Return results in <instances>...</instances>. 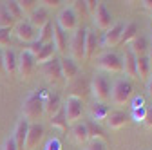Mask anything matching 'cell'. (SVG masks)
Returning a JSON list of instances; mask_svg holds the SVG:
<instances>
[{
	"instance_id": "d6986e66",
	"label": "cell",
	"mask_w": 152,
	"mask_h": 150,
	"mask_svg": "<svg viewBox=\"0 0 152 150\" xmlns=\"http://www.w3.org/2000/svg\"><path fill=\"white\" fill-rule=\"evenodd\" d=\"M127 49L136 56V58H141V56H147V52H148V44H147V38L145 36H136L134 40H132L129 45H127Z\"/></svg>"
},
{
	"instance_id": "8d00e7d4",
	"label": "cell",
	"mask_w": 152,
	"mask_h": 150,
	"mask_svg": "<svg viewBox=\"0 0 152 150\" xmlns=\"http://www.w3.org/2000/svg\"><path fill=\"white\" fill-rule=\"evenodd\" d=\"M11 33L13 29H0V49L11 44Z\"/></svg>"
},
{
	"instance_id": "1f68e13d",
	"label": "cell",
	"mask_w": 152,
	"mask_h": 150,
	"mask_svg": "<svg viewBox=\"0 0 152 150\" xmlns=\"http://www.w3.org/2000/svg\"><path fill=\"white\" fill-rule=\"evenodd\" d=\"M51 127L53 128H58V130H65L69 128V123H67V119H65V114H64V108H60L58 112H56L54 116H51Z\"/></svg>"
},
{
	"instance_id": "484cf974",
	"label": "cell",
	"mask_w": 152,
	"mask_h": 150,
	"mask_svg": "<svg viewBox=\"0 0 152 150\" xmlns=\"http://www.w3.org/2000/svg\"><path fill=\"white\" fill-rule=\"evenodd\" d=\"M109 107L105 105V103H94L92 107H91V119L94 121V123H100L102 119H107V116H109Z\"/></svg>"
},
{
	"instance_id": "2e32d148",
	"label": "cell",
	"mask_w": 152,
	"mask_h": 150,
	"mask_svg": "<svg viewBox=\"0 0 152 150\" xmlns=\"http://www.w3.org/2000/svg\"><path fill=\"white\" fill-rule=\"evenodd\" d=\"M27 22H29L36 31L42 29L47 22H51V20H49V11H47L45 7H42V6H36L34 11L29 15V20H27Z\"/></svg>"
},
{
	"instance_id": "f35d334b",
	"label": "cell",
	"mask_w": 152,
	"mask_h": 150,
	"mask_svg": "<svg viewBox=\"0 0 152 150\" xmlns=\"http://www.w3.org/2000/svg\"><path fill=\"white\" fill-rule=\"evenodd\" d=\"M38 4H42V7H45V9H56L62 6V0H42Z\"/></svg>"
},
{
	"instance_id": "9c48e42d",
	"label": "cell",
	"mask_w": 152,
	"mask_h": 150,
	"mask_svg": "<svg viewBox=\"0 0 152 150\" xmlns=\"http://www.w3.org/2000/svg\"><path fill=\"white\" fill-rule=\"evenodd\" d=\"M13 33H15L16 38L20 40V42H24V44H31V42L36 40V29H34L27 20L16 22L15 27H13Z\"/></svg>"
},
{
	"instance_id": "3957f363",
	"label": "cell",
	"mask_w": 152,
	"mask_h": 150,
	"mask_svg": "<svg viewBox=\"0 0 152 150\" xmlns=\"http://www.w3.org/2000/svg\"><path fill=\"white\" fill-rule=\"evenodd\" d=\"M91 94L98 103H105L110 98V83L102 74H94L91 80Z\"/></svg>"
},
{
	"instance_id": "30bf717a",
	"label": "cell",
	"mask_w": 152,
	"mask_h": 150,
	"mask_svg": "<svg viewBox=\"0 0 152 150\" xmlns=\"http://www.w3.org/2000/svg\"><path fill=\"white\" fill-rule=\"evenodd\" d=\"M40 71L44 74V78L49 83H58L62 82V69H60V60L53 58L49 62H45L44 65H40Z\"/></svg>"
},
{
	"instance_id": "7bdbcfd3",
	"label": "cell",
	"mask_w": 152,
	"mask_h": 150,
	"mask_svg": "<svg viewBox=\"0 0 152 150\" xmlns=\"http://www.w3.org/2000/svg\"><path fill=\"white\" fill-rule=\"evenodd\" d=\"M143 125H145L147 128H152V107H148V108H147V114H145Z\"/></svg>"
},
{
	"instance_id": "74e56055",
	"label": "cell",
	"mask_w": 152,
	"mask_h": 150,
	"mask_svg": "<svg viewBox=\"0 0 152 150\" xmlns=\"http://www.w3.org/2000/svg\"><path fill=\"white\" fill-rule=\"evenodd\" d=\"M40 49H42V44L38 42V40H34V42H31V44H27V47H26V51L31 54V56H36L38 52H40Z\"/></svg>"
},
{
	"instance_id": "f1b7e54d",
	"label": "cell",
	"mask_w": 152,
	"mask_h": 150,
	"mask_svg": "<svg viewBox=\"0 0 152 150\" xmlns=\"http://www.w3.org/2000/svg\"><path fill=\"white\" fill-rule=\"evenodd\" d=\"M150 65H148V60H147V56H141V58L136 60V76L138 80H145L150 76Z\"/></svg>"
},
{
	"instance_id": "ffe728a7",
	"label": "cell",
	"mask_w": 152,
	"mask_h": 150,
	"mask_svg": "<svg viewBox=\"0 0 152 150\" xmlns=\"http://www.w3.org/2000/svg\"><path fill=\"white\" fill-rule=\"evenodd\" d=\"M53 45H54V49L58 51V52H62V54H65L67 51H69V44H67V34L54 24V33H53Z\"/></svg>"
},
{
	"instance_id": "7dc6e473",
	"label": "cell",
	"mask_w": 152,
	"mask_h": 150,
	"mask_svg": "<svg viewBox=\"0 0 152 150\" xmlns=\"http://www.w3.org/2000/svg\"><path fill=\"white\" fill-rule=\"evenodd\" d=\"M147 92H148V96L152 98V72H150V76L147 78Z\"/></svg>"
},
{
	"instance_id": "d6a6232c",
	"label": "cell",
	"mask_w": 152,
	"mask_h": 150,
	"mask_svg": "<svg viewBox=\"0 0 152 150\" xmlns=\"http://www.w3.org/2000/svg\"><path fill=\"white\" fill-rule=\"evenodd\" d=\"M4 6H6L7 13H9V15L15 18L16 22L24 20V13L20 11V7H18V2H16V0H11V2H4Z\"/></svg>"
},
{
	"instance_id": "f546056e",
	"label": "cell",
	"mask_w": 152,
	"mask_h": 150,
	"mask_svg": "<svg viewBox=\"0 0 152 150\" xmlns=\"http://www.w3.org/2000/svg\"><path fill=\"white\" fill-rule=\"evenodd\" d=\"M96 49H98L96 34L87 29V36H85V58H92V56L96 54Z\"/></svg>"
},
{
	"instance_id": "8fae6325",
	"label": "cell",
	"mask_w": 152,
	"mask_h": 150,
	"mask_svg": "<svg viewBox=\"0 0 152 150\" xmlns=\"http://www.w3.org/2000/svg\"><path fill=\"white\" fill-rule=\"evenodd\" d=\"M40 96H42V105H44V114H47L49 118L54 116L62 108V100L58 94H53L49 90H40Z\"/></svg>"
},
{
	"instance_id": "60d3db41",
	"label": "cell",
	"mask_w": 152,
	"mask_h": 150,
	"mask_svg": "<svg viewBox=\"0 0 152 150\" xmlns=\"http://www.w3.org/2000/svg\"><path fill=\"white\" fill-rule=\"evenodd\" d=\"M130 107H132V108H141V107H145V98H143V96H136V98H132Z\"/></svg>"
},
{
	"instance_id": "9a60e30c",
	"label": "cell",
	"mask_w": 152,
	"mask_h": 150,
	"mask_svg": "<svg viewBox=\"0 0 152 150\" xmlns=\"http://www.w3.org/2000/svg\"><path fill=\"white\" fill-rule=\"evenodd\" d=\"M27 128H29V123H27L24 118L16 121L15 130H13V136H11V139H13L15 145H16V150H24L26 138H27Z\"/></svg>"
},
{
	"instance_id": "4dcf8cb0",
	"label": "cell",
	"mask_w": 152,
	"mask_h": 150,
	"mask_svg": "<svg viewBox=\"0 0 152 150\" xmlns=\"http://www.w3.org/2000/svg\"><path fill=\"white\" fill-rule=\"evenodd\" d=\"M15 24H16V20L7 13V9H6V6L2 2L0 4V29H13Z\"/></svg>"
},
{
	"instance_id": "8992f818",
	"label": "cell",
	"mask_w": 152,
	"mask_h": 150,
	"mask_svg": "<svg viewBox=\"0 0 152 150\" xmlns=\"http://www.w3.org/2000/svg\"><path fill=\"white\" fill-rule=\"evenodd\" d=\"M36 62H34V56H31L26 49L20 52V56H16V72L22 80H29L34 72Z\"/></svg>"
},
{
	"instance_id": "bcb514c9",
	"label": "cell",
	"mask_w": 152,
	"mask_h": 150,
	"mask_svg": "<svg viewBox=\"0 0 152 150\" xmlns=\"http://www.w3.org/2000/svg\"><path fill=\"white\" fill-rule=\"evenodd\" d=\"M140 4L143 6V9H147V11H150V13H152V0H141Z\"/></svg>"
},
{
	"instance_id": "603a6c76",
	"label": "cell",
	"mask_w": 152,
	"mask_h": 150,
	"mask_svg": "<svg viewBox=\"0 0 152 150\" xmlns=\"http://www.w3.org/2000/svg\"><path fill=\"white\" fill-rule=\"evenodd\" d=\"M107 123H109V127L112 130H118V128L125 127L127 114H125L123 110H112V112H109V116H107Z\"/></svg>"
},
{
	"instance_id": "7402d4cb",
	"label": "cell",
	"mask_w": 152,
	"mask_h": 150,
	"mask_svg": "<svg viewBox=\"0 0 152 150\" xmlns=\"http://www.w3.org/2000/svg\"><path fill=\"white\" fill-rule=\"evenodd\" d=\"M71 138L76 145H83L89 141V134H87V127L85 123H74L71 128Z\"/></svg>"
},
{
	"instance_id": "7a4b0ae2",
	"label": "cell",
	"mask_w": 152,
	"mask_h": 150,
	"mask_svg": "<svg viewBox=\"0 0 152 150\" xmlns=\"http://www.w3.org/2000/svg\"><path fill=\"white\" fill-rule=\"evenodd\" d=\"M85 36H87L85 27H78L72 33V38L69 42V58L74 63H78L85 58Z\"/></svg>"
},
{
	"instance_id": "d4e9b609",
	"label": "cell",
	"mask_w": 152,
	"mask_h": 150,
	"mask_svg": "<svg viewBox=\"0 0 152 150\" xmlns=\"http://www.w3.org/2000/svg\"><path fill=\"white\" fill-rule=\"evenodd\" d=\"M138 36V24L136 22H129V24H125L123 25V33H121V38H120V44H130L132 40H134Z\"/></svg>"
},
{
	"instance_id": "836d02e7",
	"label": "cell",
	"mask_w": 152,
	"mask_h": 150,
	"mask_svg": "<svg viewBox=\"0 0 152 150\" xmlns=\"http://www.w3.org/2000/svg\"><path fill=\"white\" fill-rule=\"evenodd\" d=\"M71 11L76 15V18H85L89 16V11H87V6H85V0H74L72 6H71Z\"/></svg>"
},
{
	"instance_id": "f6af8a7d",
	"label": "cell",
	"mask_w": 152,
	"mask_h": 150,
	"mask_svg": "<svg viewBox=\"0 0 152 150\" xmlns=\"http://www.w3.org/2000/svg\"><path fill=\"white\" fill-rule=\"evenodd\" d=\"M85 6H87V11H89V16L96 11V6H98V2H94V0H85Z\"/></svg>"
},
{
	"instance_id": "5b68a950",
	"label": "cell",
	"mask_w": 152,
	"mask_h": 150,
	"mask_svg": "<svg viewBox=\"0 0 152 150\" xmlns=\"http://www.w3.org/2000/svg\"><path fill=\"white\" fill-rule=\"evenodd\" d=\"M62 108H64V114H65L67 123H69V125H74V123H78V119H80L82 114H83V101L78 100V98L69 96V98L62 103Z\"/></svg>"
},
{
	"instance_id": "4316f807",
	"label": "cell",
	"mask_w": 152,
	"mask_h": 150,
	"mask_svg": "<svg viewBox=\"0 0 152 150\" xmlns=\"http://www.w3.org/2000/svg\"><path fill=\"white\" fill-rule=\"evenodd\" d=\"M16 72V54L13 49L4 51V74H15Z\"/></svg>"
},
{
	"instance_id": "c3c4849f",
	"label": "cell",
	"mask_w": 152,
	"mask_h": 150,
	"mask_svg": "<svg viewBox=\"0 0 152 150\" xmlns=\"http://www.w3.org/2000/svg\"><path fill=\"white\" fill-rule=\"evenodd\" d=\"M0 74H4V49H0Z\"/></svg>"
},
{
	"instance_id": "e0dca14e",
	"label": "cell",
	"mask_w": 152,
	"mask_h": 150,
	"mask_svg": "<svg viewBox=\"0 0 152 150\" xmlns=\"http://www.w3.org/2000/svg\"><path fill=\"white\" fill-rule=\"evenodd\" d=\"M60 69H62V80L65 83H71L78 76V63H74L71 58H62L60 60Z\"/></svg>"
},
{
	"instance_id": "44dd1931",
	"label": "cell",
	"mask_w": 152,
	"mask_h": 150,
	"mask_svg": "<svg viewBox=\"0 0 152 150\" xmlns=\"http://www.w3.org/2000/svg\"><path fill=\"white\" fill-rule=\"evenodd\" d=\"M85 127H87V134H89L91 141H103V143H107V134H105V130L100 127V123H94L92 119H89L85 123Z\"/></svg>"
},
{
	"instance_id": "b9f144b4",
	"label": "cell",
	"mask_w": 152,
	"mask_h": 150,
	"mask_svg": "<svg viewBox=\"0 0 152 150\" xmlns=\"http://www.w3.org/2000/svg\"><path fill=\"white\" fill-rule=\"evenodd\" d=\"M45 150H62V143L58 139H51L47 145H45Z\"/></svg>"
},
{
	"instance_id": "277c9868",
	"label": "cell",
	"mask_w": 152,
	"mask_h": 150,
	"mask_svg": "<svg viewBox=\"0 0 152 150\" xmlns=\"http://www.w3.org/2000/svg\"><path fill=\"white\" fill-rule=\"evenodd\" d=\"M132 96V85L127 80H116L110 85V100L114 105H125Z\"/></svg>"
},
{
	"instance_id": "83f0119b",
	"label": "cell",
	"mask_w": 152,
	"mask_h": 150,
	"mask_svg": "<svg viewBox=\"0 0 152 150\" xmlns=\"http://www.w3.org/2000/svg\"><path fill=\"white\" fill-rule=\"evenodd\" d=\"M53 33H54V24H53V22H47L42 29H38L36 40L40 42L42 45H45V44H53Z\"/></svg>"
},
{
	"instance_id": "ee69618b",
	"label": "cell",
	"mask_w": 152,
	"mask_h": 150,
	"mask_svg": "<svg viewBox=\"0 0 152 150\" xmlns=\"http://www.w3.org/2000/svg\"><path fill=\"white\" fill-rule=\"evenodd\" d=\"M2 150H16V145H15V141H13L11 138H7V139L4 141V145H2Z\"/></svg>"
},
{
	"instance_id": "ba28073f",
	"label": "cell",
	"mask_w": 152,
	"mask_h": 150,
	"mask_svg": "<svg viewBox=\"0 0 152 150\" xmlns=\"http://www.w3.org/2000/svg\"><path fill=\"white\" fill-rule=\"evenodd\" d=\"M56 25H58L64 33H71L78 29V18L76 15L71 11V7H65L58 13V18H56Z\"/></svg>"
},
{
	"instance_id": "6da1fadb",
	"label": "cell",
	"mask_w": 152,
	"mask_h": 150,
	"mask_svg": "<svg viewBox=\"0 0 152 150\" xmlns=\"http://www.w3.org/2000/svg\"><path fill=\"white\" fill-rule=\"evenodd\" d=\"M22 116L27 123H38L44 116V105H42V96H40V90L29 94L22 105Z\"/></svg>"
},
{
	"instance_id": "cb8c5ba5",
	"label": "cell",
	"mask_w": 152,
	"mask_h": 150,
	"mask_svg": "<svg viewBox=\"0 0 152 150\" xmlns=\"http://www.w3.org/2000/svg\"><path fill=\"white\" fill-rule=\"evenodd\" d=\"M54 52H56V49H54V45H53V44H45V45H42L40 52L34 56L36 65H44L45 62L53 60V58H54Z\"/></svg>"
},
{
	"instance_id": "7c38bea8",
	"label": "cell",
	"mask_w": 152,
	"mask_h": 150,
	"mask_svg": "<svg viewBox=\"0 0 152 150\" xmlns=\"http://www.w3.org/2000/svg\"><path fill=\"white\" fill-rule=\"evenodd\" d=\"M42 138H44V127L40 123H29L24 150H34L38 146V143L42 141Z\"/></svg>"
},
{
	"instance_id": "681fc988",
	"label": "cell",
	"mask_w": 152,
	"mask_h": 150,
	"mask_svg": "<svg viewBox=\"0 0 152 150\" xmlns=\"http://www.w3.org/2000/svg\"><path fill=\"white\" fill-rule=\"evenodd\" d=\"M147 60H148V65H150V71H152V47H150L148 52H147Z\"/></svg>"
},
{
	"instance_id": "4fadbf2b",
	"label": "cell",
	"mask_w": 152,
	"mask_h": 150,
	"mask_svg": "<svg viewBox=\"0 0 152 150\" xmlns=\"http://www.w3.org/2000/svg\"><path fill=\"white\" fill-rule=\"evenodd\" d=\"M91 16H92V22H94V25H96L98 29H102V31H107V29L110 27V20H112V16H110L109 9L105 7V4L98 2V6H96V11H94Z\"/></svg>"
},
{
	"instance_id": "5bb4252c",
	"label": "cell",
	"mask_w": 152,
	"mask_h": 150,
	"mask_svg": "<svg viewBox=\"0 0 152 150\" xmlns=\"http://www.w3.org/2000/svg\"><path fill=\"white\" fill-rule=\"evenodd\" d=\"M121 33H123V24L121 22L112 24L105 31V34H103V40H102L103 47H114V45H118L120 44V38H121Z\"/></svg>"
},
{
	"instance_id": "ac0fdd59",
	"label": "cell",
	"mask_w": 152,
	"mask_h": 150,
	"mask_svg": "<svg viewBox=\"0 0 152 150\" xmlns=\"http://www.w3.org/2000/svg\"><path fill=\"white\" fill-rule=\"evenodd\" d=\"M136 60H138L136 56L125 47V52L121 56V67H123V72L127 74V76L134 78V80H138V76H136Z\"/></svg>"
},
{
	"instance_id": "d590c367",
	"label": "cell",
	"mask_w": 152,
	"mask_h": 150,
	"mask_svg": "<svg viewBox=\"0 0 152 150\" xmlns=\"http://www.w3.org/2000/svg\"><path fill=\"white\" fill-rule=\"evenodd\" d=\"M145 114H147V107H141V108H132V110H130V118L134 119L136 123H143Z\"/></svg>"
},
{
	"instance_id": "ab89813d",
	"label": "cell",
	"mask_w": 152,
	"mask_h": 150,
	"mask_svg": "<svg viewBox=\"0 0 152 150\" xmlns=\"http://www.w3.org/2000/svg\"><path fill=\"white\" fill-rule=\"evenodd\" d=\"M85 150H107V143H103V141H91Z\"/></svg>"
},
{
	"instance_id": "52a82bcc",
	"label": "cell",
	"mask_w": 152,
	"mask_h": 150,
	"mask_svg": "<svg viewBox=\"0 0 152 150\" xmlns=\"http://www.w3.org/2000/svg\"><path fill=\"white\" fill-rule=\"evenodd\" d=\"M98 67L105 72H112V74H118V72H123V67H121V58L114 52H103L98 56L96 60Z\"/></svg>"
},
{
	"instance_id": "e575fe53",
	"label": "cell",
	"mask_w": 152,
	"mask_h": 150,
	"mask_svg": "<svg viewBox=\"0 0 152 150\" xmlns=\"http://www.w3.org/2000/svg\"><path fill=\"white\" fill-rule=\"evenodd\" d=\"M36 0H18V7H20V11L24 15H31L36 7Z\"/></svg>"
}]
</instances>
